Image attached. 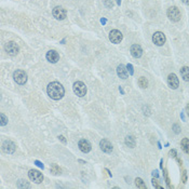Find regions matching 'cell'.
Returning <instances> with one entry per match:
<instances>
[{
    "label": "cell",
    "instance_id": "30",
    "mask_svg": "<svg viewBox=\"0 0 189 189\" xmlns=\"http://www.w3.org/2000/svg\"><path fill=\"white\" fill-rule=\"evenodd\" d=\"M173 129H174V132L177 134V133H179V128H178V125L177 124H174L173 125Z\"/></svg>",
    "mask_w": 189,
    "mask_h": 189
},
{
    "label": "cell",
    "instance_id": "1",
    "mask_svg": "<svg viewBox=\"0 0 189 189\" xmlns=\"http://www.w3.org/2000/svg\"><path fill=\"white\" fill-rule=\"evenodd\" d=\"M47 91H48V95L50 96L52 100H55V101L61 100L64 96V94H65V90H64L63 85L60 82H56V81L51 82L50 84L48 85Z\"/></svg>",
    "mask_w": 189,
    "mask_h": 189
},
{
    "label": "cell",
    "instance_id": "24",
    "mask_svg": "<svg viewBox=\"0 0 189 189\" xmlns=\"http://www.w3.org/2000/svg\"><path fill=\"white\" fill-rule=\"evenodd\" d=\"M0 117H1V125L5 126L6 124L8 123V118L5 116V113H1V115H0Z\"/></svg>",
    "mask_w": 189,
    "mask_h": 189
},
{
    "label": "cell",
    "instance_id": "38",
    "mask_svg": "<svg viewBox=\"0 0 189 189\" xmlns=\"http://www.w3.org/2000/svg\"><path fill=\"white\" fill-rule=\"evenodd\" d=\"M117 3L118 5H120V3H121V0H117Z\"/></svg>",
    "mask_w": 189,
    "mask_h": 189
},
{
    "label": "cell",
    "instance_id": "29",
    "mask_svg": "<svg viewBox=\"0 0 189 189\" xmlns=\"http://www.w3.org/2000/svg\"><path fill=\"white\" fill-rule=\"evenodd\" d=\"M126 68H128L129 72H130V75H133V74H134V70H133V66L131 65V64H129V65L126 66Z\"/></svg>",
    "mask_w": 189,
    "mask_h": 189
},
{
    "label": "cell",
    "instance_id": "23",
    "mask_svg": "<svg viewBox=\"0 0 189 189\" xmlns=\"http://www.w3.org/2000/svg\"><path fill=\"white\" fill-rule=\"evenodd\" d=\"M18 188H29V184H27V183H25L24 180H18Z\"/></svg>",
    "mask_w": 189,
    "mask_h": 189
},
{
    "label": "cell",
    "instance_id": "13",
    "mask_svg": "<svg viewBox=\"0 0 189 189\" xmlns=\"http://www.w3.org/2000/svg\"><path fill=\"white\" fill-rule=\"evenodd\" d=\"M130 51H131V54H132L135 59H138V57H141L142 54H143V50H142L141 46H138V44H133V46L131 47Z\"/></svg>",
    "mask_w": 189,
    "mask_h": 189
},
{
    "label": "cell",
    "instance_id": "5",
    "mask_svg": "<svg viewBox=\"0 0 189 189\" xmlns=\"http://www.w3.org/2000/svg\"><path fill=\"white\" fill-rule=\"evenodd\" d=\"M5 50L10 56H15V55L18 53V51H20V49H18V46L15 43V42L9 41L8 43H6Z\"/></svg>",
    "mask_w": 189,
    "mask_h": 189
},
{
    "label": "cell",
    "instance_id": "21",
    "mask_svg": "<svg viewBox=\"0 0 189 189\" xmlns=\"http://www.w3.org/2000/svg\"><path fill=\"white\" fill-rule=\"evenodd\" d=\"M135 185H136L137 188H142V189H146L147 187H146L145 183L143 182V179L142 178H136L135 179Z\"/></svg>",
    "mask_w": 189,
    "mask_h": 189
},
{
    "label": "cell",
    "instance_id": "16",
    "mask_svg": "<svg viewBox=\"0 0 189 189\" xmlns=\"http://www.w3.org/2000/svg\"><path fill=\"white\" fill-rule=\"evenodd\" d=\"M117 74L121 79H126L128 78V68L122 64H120L117 67Z\"/></svg>",
    "mask_w": 189,
    "mask_h": 189
},
{
    "label": "cell",
    "instance_id": "20",
    "mask_svg": "<svg viewBox=\"0 0 189 189\" xmlns=\"http://www.w3.org/2000/svg\"><path fill=\"white\" fill-rule=\"evenodd\" d=\"M138 85L141 88H143V89H146V88L148 87V80L145 77H141V78L138 79Z\"/></svg>",
    "mask_w": 189,
    "mask_h": 189
},
{
    "label": "cell",
    "instance_id": "6",
    "mask_svg": "<svg viewBox=\"0 0 189 189\" xmlns=\"http://www.w3.org/2000/svg\"><path fill=\"white\" fill-rule=\"evenodd\" d=\"M28 176L33 182L36 183V184H40V183H42V180H43V175H42V173H40L37 170H31V171L28 172Z\"/></svg>",
    "mask_w": 189,
    "mask_h": 189
},
{
    "label": "cell",
    "instance_id": "14",
    "mask_svg": "<svg viewBox=\"0 0 189 189\" xmlns=\"http://www.w3.org/2000/svg\"><path fill=\"white\" fill-rule=\"evenodd\" d=\"M78 146H79V148H80V150L82 152H89L90 150H91V144L89 143V142L87 141V139H81L80 142H79V144H78Z\"/></svg>",
    "mask_w": 189,
    "mask_h": 189
},
{
    "label": "cell",
    "instance_id": "9",
    "mask_svg": "<svg viewBox=\"0 0 189 189\" xmlns=\"http://www.w3.org/2000/svg\"><path fill=\"white\" fill-rule=\"evenodd\" d=\"M16 149L15 144L12 141H5L2 143V150L6 154H13Z\"/></svg>",
    "mask_w": 189,
    "mask_h": 189
},
{
    "label": "cell",
    "instance_id": "8",
    "mask_svg": "<svg viewBox=\"0 0 189 189\" xmlns=\"http://www.w3.org/2000/svg\"><path fill=\"white\" fill-rule=\"evenodd\" d=\"M122 38H123L122 34L120 33L119 31H117V29H113V31H111L110 34H109V40H110L113 43H120V42L122 41Z\"/></svg>",
    "mask_w": 189,
    "mask_h": 189
},
{
    "label": "cell",
    "instance_id": "7",
    "mask_svg": "<svg viewBox=\"0 0 189 189\" xmlns=\"http://www.w3.org/2000/svg\"><path fill=\"white\" fill-rule=\"evenodd\" d=\"M152 42H154L156 46L158 47H161L163 46V44L165 43V36L163 33H161V31H157V33L154 34V36H152Z\"/></svg>",
    "mask_w": 189,
    "mask_h": 189
},
{
    "label": "cell",
    "instance_id": "33",
    "mask_svg": "<svg viewBox=\"0 0 189 189\" xmlns=\"http://www.w3.org/2000/svg\"><path fill=\"white\" fill-rule=\"evenodd\" d=\"M59 138L61 139L64 144H66V139H65V137H64V136H62V135H61V136H59Z\"/></svg>",
    "mask_w": 189,
    "mask_h": 189
},
{
    "label": "cell",
    "instance_id": "12",
    "mask_svg": "<svg viewBox=\"0 0 189 189\" xmlns=\"http://www.w3.org/2000/svg\"><path fill=\"white\" fill-rule=\"evenodd\" d=\"M100 147H101V149H102L104 152H106V154L111 152V151H113V149L111 143L106 138H103L102 141L100 142Z\"/></svg>",
    "mask_w": 189,
    "mask_h": 189
},
{
    "label": "cell",
    "instance_id": "34",
    "mask_svg": "<svg viewBox=\"0 0 189 189\" xmlns=\"http://www.w3.org/2000/svg\"><path fill=\"white\" fill-rule=\"evenodd\" d=\"M186 111H187V115H188V117H189V103L187 104V106H186Z\"/></svg>",
    "mask_w": 189,
    "mask_h": 189
},
{
    "label": "cell",
    "instance_id": "35",
    "mask_svg": "<svg viewBox=\"0 0 189 189\" xmlns=\"http://www.w3.org/2000/svg\"><path fill=\"white\" fill-rule=\"evenodd\" d=\"M152 175H154V177H158V176H159V175H158V172H157V171H154V173H152Z\"/></svg>",
    "mask_w": 189,
    "mask_h": 189
},
{
    "label": "cell",
    "instance_id": "15",
    "mask_svg": "<svg viewBox=\"0 0 189 189\" xmlns=\"http://www.w3.org/2000/svg\"><path fill=\"white\" fill-rule=\"evenodd\" d=\"M47 60H48L50 63H56V62L60 60L59 53L55 52V51H53V50L49 51V52L47 53Z\"/></svg>",
    "mask_w": 189,
    "mask_h": 189
},
{
    "label": "cell",
    "instance_id": "3",
    "mask_svg": "<svg viewBox=\"0 0 189 189\" xmlns=\"http://www.w3.org/2000/svg\"><path fill=\"white\" fill-rule=\"evenodd\" d=\"M167 18L172 22H178L180 20V11L177 7H171L167 9Z\"/></svg>",
    "mask_w": 189,
    "mask_h": 189
},
{
    "label": "cell",
    "instance_id": "32",
    "mask_svg": "<svg viewBox=\"0 0 189 189\" xmlns=\"http://www.w3.org/2000/svg\"><path fill=\"white\" fill-rule=\"evenodd\" d=\"M35 163H36V164H37V165H38V166H39V167H41V169H43V167H44V165L42 164L41 162H39V161H35Z\"/></svg>",
    "mask_w": 189,
    "mask_h": 189
},
{
    "label": "cell",
    "instance_id": "25",
    "mask_svg": "<svg viewBox=\"0 0 189 189\" xmlns=\"http://www.w3.org/2000/svg\"><path fill=\"white\" fill-rule=\"evenodd\" d=\"M104 3H105V6H106L107 8H109V9H111V8L113 7V0H104Z\"/></svg>",
    "mask_w": 189,
    "mask_h": 189
},
{
    "label": "cell",
    "instance_id": "17",
    "mask_svg": "<svg viewBox=\"0 0 189 189\" xmlns=\"http://www.w3.org/2000/svg\"><path fill=\"white\" fill-rule=\"evenodd\" d=\"M180 75H182V78L185 81H189V67L184 66V67L180 69Z\"/></svg>",
    "mask_w": 189,
    "mask_h": 189
},
{
    "label": "cell",
    "instance_id": "26",
    "mask_svg": "<svg viewBox=\"0 0 189 189\" xmlns=\"http://www.w3.org/2000/svg\"><path fill=\"white\" fill-rule=\"evenodd\" d=\"M152 185H154V188H158V189H162V188H163L162 186H160V185L158 184V180L154 179H154H152Z\"/></svg>",
    "mask_w": 189,
    "mask_h": 189
},
{
    "label": "cell",
    "instance_id": "31",
    "mask_svg": "<svg viewBox=\"0 0 189 189\" xmlns=\"http://www.w3.org/2000/svg\"><path fill=\"white\" fill-rule=\"evenodd\" d=\"M170 156L173 157V158H176V150L172 149L171 151H170Z\"/></svg>",
    "mask_w": 189,
    "mask_h": 189
},
{
    "label": "cell",
    "instance_id": "27",
    "mask_svg": "<svg viewBox=\"0 0 189 189\" xmlns=\"http://www.w3.org/2000/svg\"><path fill=\"white\" fill-rule=\"evenodd\" d=\"M182 182L183 183H186L187 182V172L185 171H183V174H182Z\"/></svg>",
    "mask_w": 189,
    "mask_h": 189
},
{
    "label": "cell",
    "instance_id": "36",
    "mask_svg": "<svg viewBox=\"0 0 189 189\" xmlns=\"http://www.w3.org/2000/svg\"><path fill=\"white\" fill-rule=\"evenodd\" d=\"M183 2H184L185 5H188L189 6V0H183Z\"/></svg>",
    "mask_w": 189,
    "mask_h": 189
},
{
    "label": "cell",
    "instance_id": "4",
    "mask_svg": "<svg viewBox=\"0 0 189 189\" xmlns=\"http://www.w3.org/2000/svg\"><path fill=\"white\" fill-rule=\"evenodd\" d=\"M13 78L14 80H15L16 83H18V84H25L27 81V75L26 72H24V70H21V69H18L14 72L13 74Z\"/></svg>",
    "mask_w": 189,
    "mask_h": 189
},
{
    "label": "cell",
    "instance_id": "22",
    "mask_svg": "<svg viewBox=\"0 0 189 189\" xmlns=\"http://www.w3.org/2000/svg\"><path fill=\"white\" fill-rule=\"evenodd\" d=\"M51 172H52L53 174H61L62 170H61V167H60L59 165L53 164L52 166H51Z\"/></svg>",
    "mask_w": 189,
    "mask_h": 189
},
{
    "label": "cell",
    "instance_id": "28",
    "mask_svg": "<svg viewBox=\"0 0 189 189\" xmlns=\"http://www.w3.org/2000/svg\"><path fill=\"white\" fill-rule=\"evenodd\" d=\"M164 176H165V180H166L167 187H169V188H172L171 184H170V179H169V177H167V174H166V171H165V170H164Z\"/></svg>",
    "mask_w": 189,
    "mask_h": 189
},
{
    "label": "cell",
    "instance_id": "2",
    "mask_svg": "<svg viewBox=\"0 0 189 189\" xmlns=\"http://www.w3.org/2000/svg\"><path fill=\"white\" fill-rule=\"evenodd\" d=\"M74 92L76 95H78L79 97H83V96L87 94V87H85V84L83 82H81V81H77V82L74 83Z\"/></svg>",
    "mask_w": 189,
    "mask_h": 189
},
{
    "label": "cell",
    "instance_id": "19",
    "mask_svg": "<svg viewBox=\"0 0 189 189\" xmlns=\"http://www.w3.org/2000/svg\"><path fill=\"white\" fill-rule=\"evenodd\" d=\"M180 145H182L183 150H184L186 154H189V139L188 138H183Z\"/></svg>",
    "mask_w": 189,
    "mask_h": 189
},
{
    "label": "cell",
    "instance_id": "18",
    "mask_svg": "<svg viewBox=\"0 0 189 189\" xmlns=\"http://www.w3.org/2000/svg\"><path fill=\"white\" fill-rule=\"evenodd\" d=\"M135 144H136V142H135L134 136H126L125 137V145L126 146H129L130 148H134Z\"/></svg>",
    "mask_w": 189,
    "mask_h": 189
},
{
    "label": "cell",
    "instance_id": "10",
    "mask_svg": "<svg viewBox=\"0 0 189 189\" xmlns=\"http://www.w3.org/2000/svg\"><path fill=\"white\" fill-rule=\"evenodd\" d=\"M52 14L56 20H64L66 18V10L62 7H55L52 11Z\"/></svg>",
    "mask_w": 189,
    "mask_h": 189
},
{
    "label": "cell",
    "instance_id": "11",
    "mask_svg": "<svg viewBox=\"0 0 189 189\" xmlns=\"http://www.w3.org/2000/svg\"><path fill=\"white\" fill-rule=\"evenodd\" d=\"M167 83H169V87L171 89H177L178 85H179V81H178V78L175 74H170L167 76Z\"/></svg>",
    "mask_w": 189,
    "mask_h": 189
},
{
    "label": "cell",
    "instance_id": "37",
    "mask_svg": "<svg viewBox=\"0 0 189 189\" xmlns=\"http://www.w3.org/2000/svg\"><path fill=\"white\" fill-rule=\"evenodd\" d=\"M119 91H120V92H121V93H122V94H124V92H123V90H122V88H121V87H120V88H119Z\"/></svg>",
    "mask_w": 189,
    "mask_h": 189
}]
</instances>
